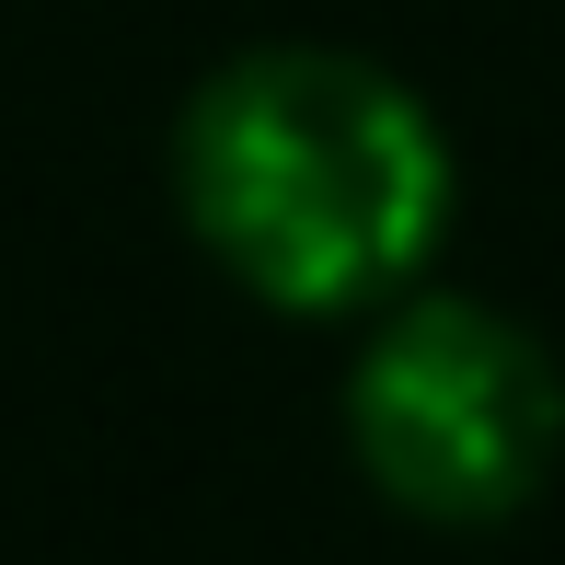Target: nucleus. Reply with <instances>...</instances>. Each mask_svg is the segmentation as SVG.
<instances>
[{"instance_id":"obj_2","label":"nucleus","mask_w":565,"mask_h":565,"mask_svg":"<svg viewBox=\"0 0 565 565\" xmlns=\"http://www.w3.org/2000/svg\"><path fill=\"white\" fill-rule=\"evenodd\" d=\"M347 450L404 520H439V531L520 520L565 461V370L497 300L404 289L358 335Z\"/></svg>"},{"instance_id":"obj_1","label":"nucleus","mask_w":565,"mask_h":565,"mask_svg":"<svg viewBox=\"0 0 565 565\" xmlns=\"http://www.w3.org/2000/svg\"><path fill=\"white\" fill-rule=\"evenodd\" d=\"M173 209L266 312H381L450 231V139L358 46H243L173 116Z\"/></svg>"}]
</instances>
